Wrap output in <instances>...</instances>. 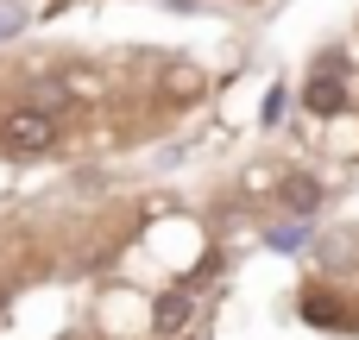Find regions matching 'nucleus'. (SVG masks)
Instances as JSON below:
<instances>
[{"mask_svg":"<svg viewBox=\"0 0 359 340\" xmlns=\"http://www.w3.org/2000/svg\"><path fill=\"white\" fill-rule=\"evenodd\" d=\"M303 315H309V322H341V309H334L328 297H309V303H303Z\"/></svg>","mask_w":359,"mask_h":340,"instance_id":"5","label":"nucleus"},{"mask_svg":"<svg viewBox=\"0 0 359 340\" xmlns=\"http://www.w3.org/2000/svg\"><path fill=\"white\" fill-rule=\"evenodd\" d=\"M0 139H6V151H50L57 145V120L44 107H13L0 120Z\"/></svg>","mask_w":359,"mask_h":340,"instance_id":"1","label":"nucleus"},{"mask_svg":"<svg viewBox=\"0 0 359 340\" xmlns=\"http://www.w3.org/2000/svg\"><path fill=\"white\" fill-rule=\"evenodd\" d=\"M151 322H158V334H177V328L189 322V290H170V297H158Z\"/></svg>","mask_w":359,"mask_h":340,"instance_id":"3","label":"nucleus"},{"mask_svg":"<svg viewBox=\"0 0 359 340\" xmlns=\"http://www.w3.org/2000/svg\"><path fill=\"white\" fill-rule=\"evenodd\" d=\"M303 107H309V114H341V107H347V76H341V57H322V69L303 82Z\"/></svg>","mask_w":359,"mask_h":340,"instance_id":"2","label":"nucleus"},{"mask_svg":"<svg viewBox=\"0 0 359 340\" xmlns=\"http://www.w3.org/2000/svg\"><path fill=\"white\" fill-rule=\"evenodd\" d=\"M284 208L316 215V208H322V183H316V177H290V183H284Z\"/></svg>","mask_w":359,"mask_h":340,"instance_id":"4","label":"nucleus"}]
</instances>
